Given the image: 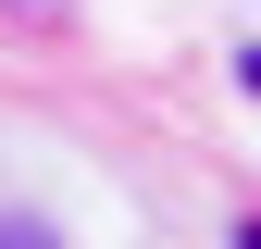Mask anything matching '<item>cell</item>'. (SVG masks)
I'll list each match as a JSON object with an SVG mask.
<instances>
[{
  "mask_svg": "<svg viewBox=\"0 0 261 249\" xmlns=\"http://www.w3.org/2000/svg\"><path fill=\"white\" fill-rule=\"evenodd\" d=\"M0 249H38V237H25V225H0Z\"/></svg>",
  "mask_w": 261,
  "mask_h": 249,
  "instance_id": "1",
  "label": "cell"
},
{
  "mask_svg": "<svg viewBox=\"0 0 261 249\" xmlns=\"http://www.w3.org/2000/svg\"><path fill=\"white\" fill-rule=\"evenodd\" d=\"M249 87H261V50H249Z\"/></svg>",
  "mask_w": 261,
  "mask_h": 249,
  "instance_id": "2",
  "label": "cell"
},
{
  "mask_svg": "<svg viewBox=\"0 0 261 249\" xmlns=\"http://www.w3.org/2000/svg\"><path fill=\"white\" fill-rule=\"evenodd\" d=\"M249 249H261V225H249Z\"/></svg>",
  "mask_w": 261,
  "mask_h": 249,
  "instance_id": "3",
  "label": "cell"
}]
</instances>
